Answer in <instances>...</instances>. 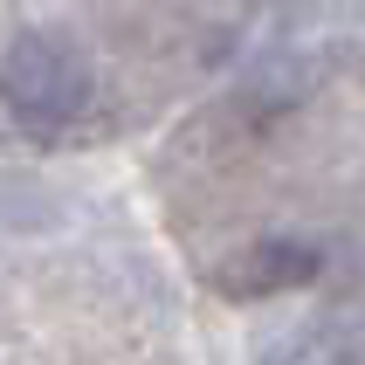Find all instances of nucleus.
<instances>
[{
    "label": "nucleus",
    "mask_w": 365,
    "mask_h": 365,
    "mask_svg": "<svg viewBox=\"0 0 365 365\" xmlns=\"http://www.w3.org/2000/svg\"><path fill=\"white\" fill-rule=\"evenodd\" d=\"M0 97L21 118V131L62 138L90 110V62L69 35H21L7 48V69H0Z\"/></svg>",
    "instance_id": "nucleus-1"
},
{
    "label": "nucleus",
    "mask_w": 365,
    "mask_h": 365,
    "mask_svg": "<svg viewBox=\"0 0 365 365\" xmlns=\"http://www.w3.org/2000/svg\"><path fill=\"white\" fill-rule=\"evenodd\" d=\"M317 276V248L304 242H262V248H242L235 262L221 269V289L227 297H276V289H297Z\"/></svg>",
    "instance_id": "nucleus-2"
}]
</instances>
